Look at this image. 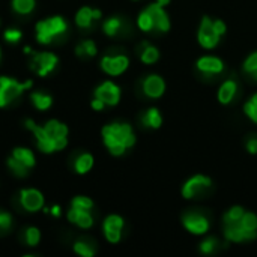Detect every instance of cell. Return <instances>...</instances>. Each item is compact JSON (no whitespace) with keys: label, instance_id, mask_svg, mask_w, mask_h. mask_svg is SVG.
<instances>
[{"label":"cell","instance_id":"obj_1","mask_svg":"<svg viewBox=\"0 0 257 257\" xmlns=\"http://www.w3.org/2000/svg\"><path fill=\"white\" fill-rule=\"evenodd\" d=\"M26 128L33 133L38 149L44 154L62 151L68 145V126L59 120H48L44 126L36 125L32 119L26 120Z\"/></svg>","mask_w":257,"mask_h":257},{"label":"cell","instance_id":"obj_2","mask_svg":"<svg viewBox=\"0 0 257 257\" xmlns=\"http://www.w3.org/2000/svg\"><path fill=\"white\" fill-rule=\"evenodd\" d=\"M102 142L108 152L114 157H120L126 149L136 145V134L133 126L125 122H113L102 128Z\"/></svg>","mask_w":257,"mask_h":257},{"label":"cell","instance_id":"obj_3","mask_svg":"<svg viewBox=\"0 0 257 257\" xmlns=\"http://www.w3.org/2000/svg\"><path fill=\"white\" fill-rule=\"evenodd\" d=\"M68 24L62 17H51L36 24V39L39 44H51L53 39L66 33Z\"/></svg>","mask_w":257,"mask_h":257},{"label":"cell","instance_id":"obj_4","mask_svg":"<svg viewBox=\"0 0 257 257\" xmlns=\"http://www.w3.org/2000/svg\"><path fill=\"white\" fill-rule=\"evenodd\" d=\"M8 167L18 178H23L35 167V155L27 148H15L8 160Z\"/></svg>","mask_w":257,"mask_h":257},{"label":"cell","instance_id":"obj_5","mask_svg":"<svg viewBox=\"0 0 257 257\" xmlns=\"http://www.w3.org/2000/svg\"><path fill=\"white\" fill-rule=\"evenodd\" d=\"M32 87V81L27 80L24 83H18L9 77H0V107H6L15 98H18L26 89Z\"/></svg>","mask_w":257,"mask_h":257},{"label":"cell","instance_id":"obj_6","mask_svg":"<svg viewBox=\"0 0 257 257\" xmlns=\"http://www.w3.org/2000/svg\"><path fill=\"white\" fill-rule=\"evenodd\" d=\"M182 226L191 233V235H197V236H202V235H206L209 227H211V223L208 220V217L199 211H190V212H185L182 215Z\"/></svg>","mask_w":257,"mask_h":257},{"label":"cell","instance_id":"obj_7","mask_svg":"<svg viewBox=\"0 0 257 257\" xmlns=\"http://www.w3.org/2000/svg\"><path fill=\"white\" fill-rule=\"evenodd\" d=\"M221 36L215 33L214 26H212V18L205 15L202 17L200 26H199V32H197V41L200 44L202 48L205 50H214L218 44H220Z\"/></svg>","mask_w":257,"mask_h":257},{"label":"cell","instance_id":"obj_8","mask_svg":"<svg viewBox=\"0 0 257 257\" xmlns=\"http://www.w3.org/2000/svg\"><path fill=\"white\" fill-rule=\"evenodd\" d=\"M212 187V179L205 175H194L182 185V197L191 200L197 196H202L206 190Z\"/></svg>","mask_w":257,"mask_h":257},{"label":"cell","instance_id":"obj_9","mask_svg":"<svg viewBox=\"0 0 257 257\" xmlns=\"http://www.w3.org/2000/svg\"><path fill=\"white\" fill-rule=\"evenodd\" d=\"M128 66H130V59L125 54L104 56L101 59V69L111 77H117L123 74L128 69Z\"/></svg>","mask_w":257,"mask_h":257},{"label":"cell","instance_id":"obj_10","mask_svg":"<svg viewBox=\"0 0 257 257\" xmlns=\"http://www.w3.org/2000/svg\"><path fill=\"white\" fill-rule=\"evenodd\" d=\"M223 232H224V238L227 242H248V241H254L257 238V232H250L247 229H244L239 221L238 223H230V224H223Z\"/></svg>","mask_w":257,"mask_h":257},{"label":"cell","instance_id":"obj_11","mask_svg":"<svg viewBox=\"0 0 257 257\" xmlns=\"http://www.w3.org/2000/svg\"><path fill=\"white\" fill-rule=\"evenodd\" d=\"M57 65V56L53 53H36L32 60V69L39 75V77H47Z\"/></svg>","mask_w":257,"mask_h":257},{"label":"cell","instance_id":"obj_12","mask_svg":"<svg viewBox=\"0 0 257 257\" xmlns=\"http://www.w3.org/2000/svg\"><path fill=\"white\" fill-rule=\"evenodd\" d=\"M123 218L120 215H108L102 223L104 236L110 244H117L122 238V229H123Z\"/></svg>","mask_w":257,"mask_h":257},{"label":"cell","instance_id":"obj_13","mask_svg":"<svg viewBox=\"0 0 257 257\" xmlns=\"http://www.w3.org/2000/svg\"><path fill=\"white\" fill-rule=\"evenodd\" d=\"M95 98L101 99L105 105H117L120 101V89L113 81H104L95 89Z\"/></svg>","mask_w":257,"mask_h":257},{"label":"cell","instance_id":"obj_14","mask_svg":"<svg viewBox=\"0 0 257 257\" xmlns=\"http://www.w3.org/2000/svg\"><path fill=\"white\" fill-rule=\"evenodd\" d=\"M142 87H143V92H145L146 96H149L152 99H158L166 92V81H164V78L161 75L151 74L143 80Z\"/></svg>","mask_w":257,"mask_h":257},{"label":"cell","instance_id":"obj_15","mask_svg":"<svg viewBox=\"0 0 257 257\" xmlns=\"http://www.w3.org/2000/svg\"><path fill=\"white\" fill-rule=\"evenodd\" d=\"M146 9H148L149 14L152 15L155 30L163 32V33H166V32L170 30V18H169V14L166 12L164 6H161V5H158V3L155 2V3L148 5Z\"/></svg>","mask_w":257,"mask_h":257},{"label":"cell","instance_id":"obj_16","mask_svg":"<svg viewBox=\"0 0 257 257\" xmlns=\"http://www.w3.org/2000/svg\"><path fill=\"white\" fill-rule=\"evenodd\" d=\"M20 203L29 212H38L44 206V196L33 188L23 190L20 193Z\"/></svg>","mask_w":257,"mask_h":257},{"label":"cell","instance_id":"obj_17","mask_svg":"<svg viewBox=\"0 0 257 257\" xmlns=\"http://www.w3.org/2000/svg\"><path fill=\"white\" fill-rule=\"evenodd\" d=\"M196 68L199 69V72H202L205 75H217V74L223 72L224 62L217 56H202L197 59Z\"/></svg>","mask_w":257,"mask_h":257},{"label":"cell","instance_id":"obj_18","mask_svg":"<svg viewBox=\"0 0 257 257\" xmlns=\"http://www.w3.org/2000/svg\"><path fill=\"white\" fill-rule=\"evenodd\" d=\"M68 220L81 229H89L93 226V217L90 211H86V209H78V208L71 206V209L68 211Z\"/></svg>","mask_w":257,"mask_h":257},{"label":"cell","instance_id":"obj_19","mask_svg":"<svg viewBox=\"0 0 257 257\" xmlns=\"http://www.w3.org/2000/svg\"><path fill=\"white\" fill-rule=\"evenodd\" d=\"M236 92H238V83L232 78L223 81V84L220 86L218 89V93H217V98H218V102L223 104V105H229L233 98L236 96Z\"/></svg>","mask_w":257,"mask_h":257},{"label":"cell","instance_id":"obj_20","mask_svg":"<svg viewBox=\"0 0 257 257\" xmlns=\"http://www.w3.org/2000/svg\"><path fill=\"white\" fill-rule=\"evenodd\" d=\"M101 17H102V14H101L99 9H92V8L84 6V8H81V9L77 12V15H75V23H77L78 27L87 29V27L92 26L93 20H99Z\"/></svg>","mask_w":257,"mask_h":257},{"label":"cell","instance_id":"obj_21","mask_svg":"<svg viewBox=\"0 0 257 257\" xmlns=\"http://www.w3.org/2000/svg\"><path fill=\"white\" fill-rule=\"evenodd\" d=\"M140 60L145 65H154L160 60V50L149 44L148 41H143L140 44Z\"/></svg>","mask_w":257,"mask_h":257},{"label":"cell","instance_id":"obj_22","mask_svg":"<svg viewBox=\"0 0 257 257\" xmlns=\"http://www.w3.org/2000/svg\"><path fill=\"white\" fill-rule=\"evenodd\" d=\"M140 120H142V123H143L145 126L152 128V130H158V128H161V125H163V116H161V111H160L157 107L148 108V110L142 114Z\"/></svg>","mask_w":257,"mask_h":257},{"label":"cell","instance_id":"obj_23","mask_svg":"<svg viewBox=\"0 0 257 257\" xmlns=\"http://www.w3.org/2000/svg\"><path fill=\"white\" fill-rule=\"evenodd\" d=\"M102 29H104V33L107 36H111L113 38V36H116V35H119L122 32V29H123V20L119 18V17H111V18H108V20L104 21Z\"/></svg>","mask_w":257,"mask_h":257},{"label":"cell","instance_id":"obj_24","mask_svg":"<svg viewBox=\"0 0 257 257\" xmlns=\"http://www.w3.org/2000/svg\"><path fill=\"white\" fill-rule=\"evenodd\" d=\"M92 167H93V157L90 154H81L74 163V169L78 175L87 173Z\"/></svg>","mask_w":257,"mask_h":257},{"label":"cell","instance_id":"obj_25","mask_svg":"<svg viewBox=\"0 0 257 257\" xmlns=\"http://www.w3.org/2000/svg\"><path fill=\"white\" fill-rule=\"evenodd\" d=\"M75 53H77V56H80V57H93V56H96L98 50H96V45H95L93 41L86 39V41L80 42V44L75 47Z\"/></svg>","mask_w":257,"mask_h":257},{"label":"cell","instance_id":"obj_26","mask_svg":"<svg viewBox=\"0 0 257 257\" xmlns=\"http://www.w3.org/2000/svg\"><path fill=\"white\" fill-rule=\"evenodd\" d=\"M137 26H139V29H140L142 32H146V33L155 30L152 15L149 14V11H148L146 8L139 14V17H137Z\"/></svg>","mask_w":257,"mask_h":257},{"label":"cell","instance_id":"obj_27","mask_svg":"<svg viewBox=\"0 0 257 257\" xmlns=\"http://www.w3.org/2000/svg\"><path fill=\"white\" fill-rule=\"evenodd\" d=\"M30 98H32L33 105H35L38 110H47V108H50L51 104H53L51 96H50V95H45V93H41V92H33Z\"/></svg>","mask_w":257,"mask_h":257},{"label":"cell","instance_id":"obj_28","mask_svg":"<svg viewBox=\"0 0 257 257\" xmlns=\"http://www.w3.org/2000/svg\"><path fill=\"white\" fill-rule=\"evenodd\" d=\"M244 212H245V209L242 206H232L230 209H227V212H224V215H223V224L238 223L242 218Z\"/></svg>","mask_w":257,"mask_h":257},{"label":"cell","instance_id":"obj_29","mask_svg":"<svg viewBox=\"0 0 257 257\" xmlns=\"http://www.w3.org/2000/svg\"><path fill=\"white\" fill-rule=\"evenodd\" d=\"M12 8L17 14L27 15L35 9V0H12Z\"/></svg>","mask_w":257,"mask_h":257},{"label":"cell","instance_id":"obj_30","mask_svg":"<svg viewBox=\"0 0 257 257\" xmlns=\"http://www.w3.org/2000/svg\"><path fill=\"white\" fill-rule=\"evenodd\" d=\"M220 247V242L215 236H209L206 239H203L199 245V250L202 254H212L217 248Z\"/></svg>","mask_w":257,"mask_h":257},{"label":"cell","instance_id":"obj_31","mask_svg":"<svg viewBox=\"0 0 257 257\" xmlns=\"http://www.w3.org/2000/svg\"><path fill=\"white\" fill-rule=\"evenodd\" d=\"M239 224L244 229L250 230V232H257V215L254 212H247L245 211L242 218L239 220Z\"/></svg>","mask_w":257,"mask_h":257},{"label":"cell","instance_id":"obj_32","mask_svg":"<svg viewBox=\"0 0 257 257\" xmlns=\"http://www.w3.org/2000/svg\"><path fill=\"white\" fill-rule=\"evenodd\" d=\"M24 241L29 247H35L41 241V233L36 227H27L24 232Z\"/></svg>","mask_w":257,"mask_h":257},{"label":"cell","instance_id":"obj_33","mask_svg":"<svg viewBox=\"0 0 257 257\" xmlns=\"http://www.w3.org/2000/svg\"><path fill=\"white\" fill-rule=\"evenodd\" d=\"M74 251L83 257H92L95 254V248L86 241H77L74 244Z\"/></svg>","mask_w":257,"mask_h":257},{"label":"cell","instance_id":"obj_34","mask_svg":"<svg viewBox=\"0 0 257 257\" xmlns=\"http://www.w3.org/2000/svg\"><path fill=\"white\" fill-rule=\"evenodd\" d=\"M71 206L72 208H78V209H86V211H90L93 208V202L86 197V196H77L72 199L71 202Z\"/></svg>","mask_w":257,"mask_h":257},{"label":"cell","instance_id":"obj_35","mask_svg":"<svg viewBox=\"0 0 257 257\" xmlns=\"http://www.w3.org/2000/svg\"><path fill=\"white\" fill-rule=\"evenodd\" d=\"M242 68H244V71H245L247 74H250V75L256 74L257 72V51L251 53V54H250V56L245 59V62H244Z\"/></svg>","mask_w":257,"mask_h":257},{"label":"cell","instance_id":"obj_36","mask_svg":"<svg viewBox=\"0 0 257 257\" xmlns=\"http://www.w3.org/2000/svg\"><path fill=\"white\" fill-rule=\"evenodd\" d=\"M21 36H23V33H21V30H18V29H8V30L3 33L5 41L9 42V44H17V42L21 39Z\"/></svg>","mask_w":257,"mask_h":257},{"label":"cell","instance_id":"obj_37","mask_svg":"<svg viewBox=\"0 0 257 257\" xmlns=\"http://www.w3.org/2000/svg\"><path fill=\"white\" fill-rule=\"evenodd\" d=\"M11 227H12V217H11V214H8L5 211H0V232L5 233Z\"/></svg>","mask_w":257,"mask_h":257},{"label":"cell","instance_id":"obj_38","mask_svg":"<svg viewBox=\"0 0 257 257\" xmlns=\"http://www.w3.org/2000/svg\"><path fill=\"white\" fill-rule=\"evenodd\" d=\"M244 113L248 116L250 120H253L254 123H257V104L251 102V101L248 99V101L245 102V105H244Z\"/></svg>","mask_w":257,"mask_h":257},{"label":"cell","instance_id":"obj_39","mask_svg":"<svg viewBox=\"0 0 257 257\" xmlns=\"http://www.w3.org/2000/svg\"><path fill=\"white\" fill-rule=\"evenodd\" d=\"M212 26H214V30H215L217 35H220V36L226 35L227 26H226V23L223 20H212Z\"/></svg>","mask_w":257,"mask_h":257},{"label":"cell","instance_id":"obj_40","mask_svg":"<svg viewBox=\"0 0 257 257\" xmlns=\"http://www.w3.org/2000/svg\"><path fill=\"white\" fill-rule=\"evenodd\" d=\"M247 151L251 154V155H257V137H250L247 140Z\"/></svg>","mask_w":257,"mask_h":257},{"label":"cell","instance_id":"obj_41","mask_svg":"<svg viewBox=\"0 0 257 257\" xmlns=\"http://www.w3.org/2000/svg\"><path fill=\"white\" fill-rule=\"evenodd\" d=\"M90 105H92V108L96 110V111H101V110H104V107H105V104H104L101 99H98V98H93V101L90 102Z\"/></svg>","mask_w":257,"mask_h":257},{"label":"cell","instance_id":"obj_42","mask_svg":"<svg viewBox=\"0 0 257 257\" xmlns=\"http://www.w3.org/2000/svg\"><path fill=\"white\" fill-rule=\"evenodd\" d=\"M51 214H53L54 217H59V215H60V208H59V206H54V208L51 209Z\"/></svg>","mask_w":257,"mask_h":257},{"label":"cell","instance_id":"obj_43","mask_svg":"<svg viewBox=\"0 0 257 257\" xmlns=\"http://www.w3.org/2000/svg\"><path fill=\"white\" fill-rule=\"evenodd\" d=\"M155 2H157L158 5H161V6H164V8H166V6H167L169 3H170V0H155Z\"/></svg>","mask_w":257,"mask_h":257},{"label":"cell","instance_id":"obj_44","mask_svg":"<svg viewBox=\"0 0 257 257\" xmlns=\"http://www.w3.org/2000/svg\"><path fill=\"white\" fill-rule=\"evenodd\" d=\"M251 77H253V78H254V80H257V72H256V74H253V75H251Z\"/></svg>","mask_w":257,"mask_h":257},{"label":"cell","instance_id":"obj_45","mask_svg":"<svg viewBox=\"0 0 257 257\" xmlns=\"http://www.w3.org/2000/svg\"><path fill=\"white\" fill-rule=\"evenodd\" d=\"M0 56H2V53H0Z\"/></svg>","mask_w":257,"mask_h":257}]
</instances>
